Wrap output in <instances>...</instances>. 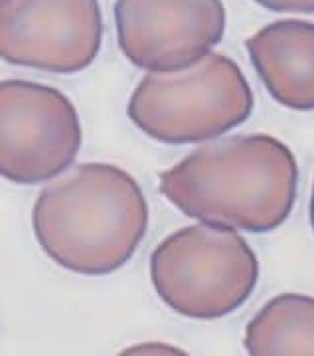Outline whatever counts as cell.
<instances>
[{"label": "cell", "mask_w": 314, "mask_h": 356, "mask_svg": "<svg viewBox=\"0 0 314 356\" xmlns=\"http://www.w3.org/2000/svg\"><path fill=\"white\" fill-rule=\"evenodd\" d=\"M299 168L285 143L239 135L204 145L160 175V192L186 216L222 228L271 232L292 210Z\"/></svg>", "instance_id": "1"}, {"label": "cell", "mask_w": 314, "mask_h": 356, "mask_svg": "<svg viewBox=\"0 0 314 356\" xmlns=\"http://www.w3.org/2000/svg\"><path fill=\"white\" fill-rule=\"evenodd\" d=\"M32 226L42 250L58 266L107 275L137 252L149 226V206L129 172L88 163L40 192Z\"/></svg>", "instance_id": "2"}, {"label": "cell", "mask_w": 314, "mask_h": 356, "mask_svg": "<svg viewBox=\"0 0 314 356\" xmlns=\"http://www.w3.org/2000/svg\"><path fill=\"white\" fill-rule=\"evenodd\" d=\"M253 109V93L236 62L208 54L178 72H151L129 102L142 133L168 145L200 143L238 127Z\"/></svg>", "instance_id": "3"}, {"label": "cell", "mask_w": 314, "mask_h": 356, "mask_svg": "<svg viewBox=\"0 0 314 356\" xmlns=\"http://www.w3.org/2000/svg\"><path fill=\"white\" fill-rule=\"evenodd\" d=\"M259 277L257 257L231 228L198 224L168 236L151 257L154 291L178 315L226 317L243 305Z\"/></svg>", "instance_id": "4"}, {"label": "cell", "mask_w": 314, "mask_h": 356, "mask_svg": "<svg viewBox=\"0 0 314 356\" xmlns=\"http://www.w3.org/2000/svg\"><path fill=\"white\" fill-rule=\"evenodd\" d=\"M0 168L18 184H36L76 161L81 127L74 103L62 91L32 81L0 86Z\"/></svg>", "instance_id": "5"}, {"label": "cell", "mask_w": 314, "mask_h": 356, "mask_svg": "<svg viewBox=\"0 0 314 356\" xmlns=\"http://www.w3.org/2000/svg\"><path fill=\"white\" fill-rule=\"evenodd\" d=\"M101 36L97 0H2L0 51L14 65L74 74L95 60Z\"/></svg>", "instance_id": "6"}, {"label": "cell", "mask_w": 314, "mask_h": 356, "mask_svg": "<svg viewBox=\"0 0 314 356\" xmlns=\"http://www.w3.org/2000/svg\"><path fill=\"white\" fill-rule=\"evenodd\" d=\"M121 51L142 70L178 72L206 58L224 36L222 0H117Z\"/></svg>", "instance_id": "7"}, {"label": "cell", "mask_w": 314, "mask_h": 356, "mask_svg": "<svg viewBox=\"0 0 314 356\" xmlns=\"http://www.w3.org/2000/svg\"><path fill=\"white\" fill-rule=\"evenodd\" d=\"M251 64L267 91L297 111L314 109V24L279 20L245 42Z\"/></svg>", "instance_id": "8"}, {"label": "cell", "mask_w": 314, "mask_h": 356, "mask_svg": "<svg viewBox=\"0 0 314 356\" xmlns=\"http://www.w3.org/2000/svg\"><path fill=\"white\" fill-rule=\"evenodd\" d=\"M243 344L255 356L314 355V299L297 293L273 297L247 325Z\"/></svg>", "instance_id": "9"}, {"label": "cell", "mask_w": 314, "mask_h": 356, "mask_svg": "<svg viewBox=\"0 0 314 356\" xmlns=\"http://www.w3.org/2000/svg\"><path fill=\"white\" fill-rule=\"evenodd\" d=\"M275 13H314V0H255Z\"/></svg>", "instance_id": "10"}, {"label": "cell", "mask_w": 314, "mask_h": 356, "mask_svg": "<svg viewBox=\"0 0 314 356\" xmlns=\"http://www.w3.org/2000/svg\"><path fill=\"white\" fill-rule=\"evenodd\" d=\"M311 222H313V228H314V188H313V198H311Z\"/></svg>", "instance_id": "11"}]
</instances>
